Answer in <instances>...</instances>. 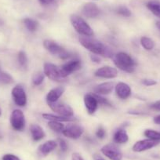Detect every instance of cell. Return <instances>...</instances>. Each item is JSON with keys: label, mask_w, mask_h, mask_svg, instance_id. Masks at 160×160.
<instances>
[{"label": "cell", "mask_w": 160, "mask_h": 160, "mask_svg": "<svg viewBox=\"0 0 160 160\" xmlns=\"http://www.w3.org/2000/svg\"><path fill=\"white\" fill-rule=\"evenodd\" d=\"M79 42L82 47L94 54L111 57V53L108 49L98 40L88 36H82L79 38Z\"/></svg>", "instance_id": "1"}, {"label": "cell", "mask_w": 160, "mask_h": 160, "mask_svg": "<svg viewBox=\"0 0 160 160\" xmlns=\"http://www.w3.org/2000/svg\"><path fill=\"white\" fill-rule=\"evenodd\" d=\"M113 61L115 66L123 72L132 73L134 72L135 68H136L137 64L134 60L130 55L123 53V52H120V53L115 54L113 58Z\"/></svg>", "instance_id": "2"}, {"label": "cell", "mask_w": 160, "mask_h": 160, "mask_svg": "<svg viewBox=\"0 0 160 160\" xmlns=\"http://www.w3.org/2000/svg\"><path fill=\"white\" fill-rule=\"evenodd\" d=\"M70 21L72 25L77 32L83 36L90 37L93 35V31L87 21L78 15L72 14L70 17Z\"/></svg>", "instance_id": "3"}, {"label": "cell", "mask_w": 160, "mask_h": 160, "mask_svg": "<svg viewBox=\"0 0 160 160\" xmlns=\"http://www.w3.org/2000/svg\"><path fill=\"white\" fill-rule=\"evenodd\" d=\"M43 46L47 51L61 59L65 60L70 57V53L65 49H64L51 40H45L43 42Z\"/></svg>", "instance_id": "4"}, {"label": "cell", "mask_w": 160, "mask_h": 160, "mask_svg": "<svg viewBox=\"0 0 160 160\" xmlns=\"http://www.w3.org/2000/svg\"><path fill=\"white\" fill-rule=\"evenodd\" d=\"M43 71L44 74L53 81L59 82L66 81V78L63 76L61 73V68L51 63H45Z\"/></svg>", "instance_id": "5"}, {"label": "cell", "mask_w": 160, "mask_h": 160, "mask_svg": "<svg viewBox=\"0 0 160 160\" xmlns=\"http://www.w3.org/2000/svg\"><path fill=\"white\" fill-rule=\"evenodd\" d=\"M10 123L12 127L17 131H22L25 127V118L22 111L15 109L10 116Z\"/></svg>", "instance_id": "6"}, {"label": "cell", "mask_w": 160, "mask_h": 160, "mask_svg": "<svg viewBox=\"0 0 160 160\" xmlns=\"http://www.w3.org/2000/svg\"><path fill=\"white\" fill-rule=\"evenodd\" d=\"M48 105L50 106V108L56 112L58 115L64 117H68L72 118L74 115V111L69 105L60 102H53V103H48Z\"/></svg>", "instance_id": "7"}, {"label": "cell", "mask_w": 160, "mask_h": 160, "mask_svg": "<svg viewBox=\"0 0 160 160\" xmlns=\"http://www.w3.org/2000/svg\"><path fill=\"white\" fill-rule=\"evenodd\" d=\"M83 132L84 129L82 128V127L78 124L70 123L64 127L62 133L67 138H72V139H78L82 136Z\"/></svg>", "instance_id": "8"}, {"label": "cell", "mask_w": 160, "mask_h": 160, "mask_svg": "<svg viewBox=\"0 0 160 160\" xmlns=\"http://www.w3.org/2000/svg\"><path fill=\"white\" fill-rule=\"evenodd\" d=\"M12 97L17 105L24 107L27 104V95L21 86H17L12 90Z\"/></svg>", "instance_id": "9"}, {"label": "cell", "mask_w": 160, "mask_h": 160, "mask_svg": "<svg viewBox=\"0 0 160 160\" xmlns=\"http://www.w3.org/2000/svg\"><path fill=\"white\" fill-rule=\"evenodd\" d=\"M101 152L111 160H122V155L115 145L108 144L101 148Z\"/></svg>", "instance_id": "10"}, {"label": "cell", "mask_w": 160, "mask_h": 160, "mask_svg": "<svg viewBox=\"0 0 160 160\" xmlns=\"http://www.w3.org/2000/svg\"><path fill=\"white\" fill-rule=\"evenodd\" d=\"M60 68H61L63 76L66 78L68 75H71L72 73L81 68V61L79 60H72V61L65 63Z\"/></svg>", "instance_id": "11"}, {"label": "cell", "mask_w": 160, "mask_h": 160, "mask_svg": "<svg viewBox=\"0 0 160 160\" xmlns=\"http://www.w3.org/2000/svg\"><path fill=\"white\" fill-rule=\"evenodd\" d=\"M158 141H152L150 139L142 140V141H139L134 144L133 146V151L136 152H141L144 151L148 150V149L152 148L155 146H156L158 144Z\"/></svg>", "instance_id": "12"}, {"label": "cell", "mask_w": 160, "mask_h": 160, "mask_svg": "<svg viewBox=\"0 0 160 160\" xmlns=\"http://www.w3.org/2000/svg\"><path fill=\"white\" fill-rule=\"evenodd\" d=\"M94 75L97 77L103 78H114L118 76V71L114 68L109 67V66H105L101 68L98 69L95 72Z\"/></svg>", "instance_id": "13"}, {"label": "cell", "mask_w": 160, "mask_h": 160, "mask_svg": "<svg viewBox=\"0 0 160 160\" xmlns=\"http://www.w3.org/2000/svg\"><path fill=\"white\" fill-rule=\"evenodd\" d=\"M115 93L120 99L126 100L131 95V88L125 82H118L115 87Z\"/></svg>", "instance_id": "14"}, {"label": "cell", "mask_w": 160, "mask_h": 160, "mask_svg": "<svg viewBox=\"0 0 160 160\" xmlns=\"http://www.w3.org/2000/svg\"><path fill=\"white\" fill-rule=\"evenodd\" d=\"M82 14L88 18H95L100 14V9L93 2L85 4L82 9Z\"/></svg>", "instance_id": "15"}, {"label": "cell", "mask_w": 160, "mask_h": 160, "mask_svg": "<svg viewBox=\"0 0 160 160\" xmlns=\"http://www.w3.org/2000/svg\"><path fill=\"white\" fill-rule=\"evenodd\" d=\"M84 104L87 112L90 115H93L95 113L98 107V102L96 98L93 94H87L84 97Z\"/></svg>", "instance_id": "16"}, {"label": "cell", "mask_w": 160, "mask_h": 160, "mask_svg": "<svg viewBox=\"0 0 160 160\" xmlns=\"http://www.w3.org/2000/svg\"><path fill=\"white\" fill-rule=\"evenodd\" d=\"M64 92V87H56L50 90L47 95V103H53L57 102L60 98L62 96Z\"/></svg>", "instance_id": "17"}, {"label": "cell", "mask_w": 160, "mask_h": 160, "mask_svg": "<svg viewBox=\"0 0 160 160\" xmlns=\"http://www.w3.org/2000/svg\"><path fill=\"white\" fill-rule=\"evenodd\" d=\"M113 88H114L113 82H103V83L99 84L98 86H97V87L93 89V90H94L95 93H98V94L106 95L112 93V91L113 90Z\"/></svg>", "instance_id": "18"}, {"label": "cell", "mask_w": 160, "mask_h": 160, "mask_svg": "<svg viewBox=\"0 0 160 160\" xmlns=\"http://www.w3.org/2000/svg\"><path fill=\"white\" fill-rule=\"evenodd\" d=\"M57 146H58V143L55 141H47V142H45L43 144L40 146L39 148H38V152L42 155L46 156L48 154H50L52 151L54 150Z\"/></svg>", "instance_id": "19"}, {"label": "cell", "mask_w": 160, "mask_h": 160, "mask_svg": "<svg viewBox=\"0 0 160 160\" xmlns=\"http://www.w3.org/2000/svg\"><path fill=\"white\" fill-rule=\"evenodd\" d=\"M30 131L32 133V139L35 141H40L45 137V133H44L43 130L41 127L38 125H35L33 124L30 127Z\"/></svg>", "instance_id": "20"}, {"label": "cell", "mask_w": 160, "mask_h": 160, "mask_svg": "<svg viewBox=\"0 0 160 160\" xmlns=\"http://www.w3.org/2000/svg\"><path fill=\"white\" fill-rule=\"evenodd\" d=\"M114 141L117 144H125L128 141L129 137L127 131L123 129H118L114 134Z\"/></svg>", "instance_id": "21"}, {"label": "cell", "mask_w": 160, "mask_h": 160, "mask_svg": "<svg viewBox=\"0 0 160 160\" xmlns=\"http://www.w3.org/2000/svg\"><path fill=\"white\" fill-rule=\"evenodd\" d=\"M42 117L45 119L50 120V121H57V122H69L73 121L74 118H68V117L61 116V115H54L52 114H42Z\"/></svg>", "instance_id": "22"}, {"label": "cell", "mask_w": 160, "mask_h": 160, "mask_svg": "<svg viewBox=\"0 0 160 160\" xmlns=\"http://www.w3.org/2000/svg\"><path fill=\"white\" fill-rule=\"evenodd\" d=\"M147 7L154 15L160 18V3L157 2H148L147 3Z\"/></svg>", "instance_id": "23"}, {"label": "cell", "mask_w": 160, "mask_h": 160, "mask_svg": "<svg viewBox=\"0 0 160 160\" xmlns=\"http://www.w3.org/2000/svg\"><path fill=\"white\" fill-rule=\"evenodd\" d=\"M141 44L143 48L145 49L146 50H152L155 47V42H154L153 40L146 36L141 37Z\"/></svg>", "instance_id": "24"}, {"label": "cell", "mask_w": 160, "mask_h": 160, "mask_svg": "<svg viewBox=\"0 0 160 160\" xmlns=\"http://www.w3.org/2000/svg\"><path fill=\"white\" fill-rule=\"evenodd\" d=\"M24 24L28 30L30 32H35L38 28V22L32 18H25L24 20Z\"/></svg>", "instance_id": "25"}, {"label": "cell", "mask_w": 160, "mask_h": 160, "mask_svg": "<svg viewBox=\"0 0 160 160\" xmlns=\"http://www.w3.org/2000/svg\"><path fill=\"white\" fill-rule=\"evenodd\" d=\"M12 82H13V77L0 68V83L10 84Z\"/></svg>", "instance_id": "26"}, {"label": "cell", "mask_w": 160, "mask_h": 160, "mask_svg": "<svg viewBox=\"0 0 160 160\" xmlns=\"http://www.w3.org/2000/svg\"><path fill=\"white\" fill-rule=\"evenodd\" d=\"M48 126L52 130L58 133H61L64 129V124L61 123V122H57V121H50L48 122Z\"/></svg>", "instance_id": "27"}, {"label": "cell", "mask_w": 160, "mask_h": 160, "mask_svg": "<svg viewBox=\"0 0 160 160\" xmlns=\"http://www.w3.org/2000/svg\"><path fill=\"white\" fill-rule=\"evenodd\" d=\"M144 136L147 137L148 139L155 141H160V133L153 130H147L144 131Z\"/></svg>", "instance_id": "28"}, {"label": "cell", "mask_w": 160, "mask_h": 160, "mask_svg": "<svg viewBox=\"0 0 160 160\" xmlns=\"http://www.w3.org/2000/svg\"><path fill=\"white\" fill-rule=\"evenodd\" d=\"M44 80V75L41 72L35 74L32 77V82L35 86H39L42 83Z\"/></svg>", "instance_id": "29"}, {"label": "cell", "mask_w": 160, "mask_h": 160, "mask_svg": "<svg viewBox=\"0 0 160 160\" xmlns=\"http://www.w3.org/2000/svg\"><path fill=\"white\" fill-rule=\"evenodd\" d=\"M18 62H19L20 65L23 68H25L27 66L28 64V58L26 53H24V51H21L19 52L18 55Z\"/></svg>", "instance_id": "30"}, {"label": "cell", "mask_w": 160, "mask_h": 160, "mask_svg": "<svg viewBox=\"0 0 160 160\" xmlns=\"http://www.w3.org/2000/svg\"><path fill=\"white\" fill-rule=\"evenodd\" d=\"M117 13H118V14L122 17H126V18H129V17L131 16V11L127 7H124V6H121V7H118L117 9Z\"/></svg>", "instance_id": "31"}, {"label": "cell", "mask_w": 160, "mask_h": 160, "mask_svg": "<svg viewBox=\"0 0 160 160\" xmlns=\"http://www.w3.org/2000/svg\"><path fill=\"white\" fill-rule=\"evenodd\" d=\"M95 96V98H96L97 101H98V104H102V105H106V106H112V104H111V103L109 102L108 101L107 99H105V98H102V97L100 96V94H93Z\"/></svg>", "instance_id": "32"}, {"label": "cell", "mask_w": 160, "mask_h": 160, "mask_svg": "<svg viewBox=\"0 0 160 160\" xmlns=\"http://www.w3.org/2000/svg\"><path fill=\"white\" fill-rule=\"evenodd\" d=\"M142 84L146 87H152V86L156 85L157 82L153 79H143Z\"/></svg>", "instance_id": "33"}, {"label": "cell", "mask_w": 160, "mask_h": 160, "mask_svg": "<svg viewBox=\"0 0 160 160\" xmlns=\"http://www.w3.org/2000/svg\"><path fill=\"white\" fill-rule=\"evenodd\" d=\"M96 136L98 138H101V139L104 138V136H105V130H104V129L103 127H101L98 128V130L96 132Z\"/></svg>", "instance_id": "34"}, {"label": "cell", "mask_w": 160, "mask_h": 160, "mask_svg": "<svg viewBox=\"0 0 160 160\" xmlns=\"http://www.w3.org/2000/svg\"><path fill=\"white\" fill-rule=\"evenodd\" d=\"M59 141V145L60 148H61V150L62 152H65L66 151L68 150V145H67V143L65 142V141H64L63 139H59L58 140Z\"/></svg>", "instance_id": "35"}, {"label": "cell", "mask_w": 160, "mask_h": 160, "mask_svg": "<svg viewBox=\"0 0 160 160\" xmlns=\"http://www.w3.org/2000/svg\"><path fill=\"white\" fill-rule=\"evenodd\" d=\"M2 160H20V158L18 156L12 154H7V155H3L2 158Z\"/></svg>", "instance_id": "36"}, {"label": "cell", "mask_w": 160, "mask_h": 160, "mask_svg": "<svg viewBox=\"0 0 160 160\" xmlns=\"http://www.w3.org/2000/svg\"><path fill=\"white\" fill-rule=\"evenodd\" d=\"M150 108L153 110H156V111H160V101H156V102L153 103L150 105Z\"/></svg>", "instance_id": "37"}, {"label": "cell", "mask_w": 160, "mask_h": 160, "mask_svg": "<svg viewBox=\"0 0 160 160\" xmlns=\"http://www.w3.org/2000/svg\"><path fill=\"white\" fill-rule=\"evenodd\" d=\"M72 160H84L82 158V157L79 155L78 153H73L72 154Z\"/></svg>", "instance_id": "38"}, {"label": "cell", "mask_w": 160, "mask_h": 160, "mask_svg": "<svg viewBox=\"0 0 160 160\" xmlns=\"http://www.w3.org/2000/svg\"><path fill=\"white\" fill-rule=\"evenodd\" d=\"M90 58H91L93 62L97 63V64H99V63L101 62V58H100L98 56H97V55H91Z\"/></svg>", "instance_id": "39"}, {"label": "cell", "mask_w": 160, "mask_h": 160, "mask_svg": "<svg viewBox=\"0 0 160 160\" xmlns=\"http://www.w3.org/2000/svg\"><path fill=\"white\" fill-rule=\"evenodd\" d=\"M39 1V2L43 6H47V5H50V4H51L52 2L54 1V0H38Z\"/></svg>", "instance_id": "40"}, {"label": "cell", "mask_w": 160, "mask_h": 160, "mask_svg": "<svg viewBox=\"0 0 160 160\" xmlns=\"http://www.w3.org/2000/svg\"><path fill=\"white\" fill-rule=\"evenodd\" d=\"M154 122L158 124V125H160V115H157V116L154 118Z\"/></svg>", "instance_id": "41"}, {"label": "cell", "mask_w": 160, "mask_h": 160, "mask_svg": "<svg viewBox=\"0 0 160 160\" xmlns=\"http://www.w3.org/2000/svg\"><path fill=\"white\" fill-rule=\"evenodd\" d=\"M156 26H157V28H158L160 30V21H158V22L156 23Z\"/></svg>", "instance_id": "42"}, {"label": "cell", "mask_w": 160, "mask_h": 160, "mask_svg": "<svg viewBox=\"0 0 160 160\" xmlns=\"http://www.w3.org/2000/svg\"><path fill=\"white\" fill-rule=\"evenodd\" d=\"M2 21H1V20H0V26L2 25Z\"/></svg>", "instance_id": "43"}, {"label": "cell", "mask_w": 160, "mask_h": 160, "mask_svg": "<svg viewBox=\"0 0 160 160\" xmlns=\"http://www.w3.org/2000/svg\"><path fill=\"white\" fill-rule=\"evenodd\" d=\"M97 160H104V159H103V158H98Z\"/></svg>", "instance_id": "44"}, {"label": "cell", "mask_w": 160, "mask_h": 160, "mask_svg": "<svg viewBox=\"0 0 160 160\" xmlns=\"http://www.w3.org/2000/svg\"><path fill=\"white\" fill-rule=\"evenodd\" d=\"M0 115H1V111H0Z\"/></svg>", "instance_id": "45"}]
</instances>
